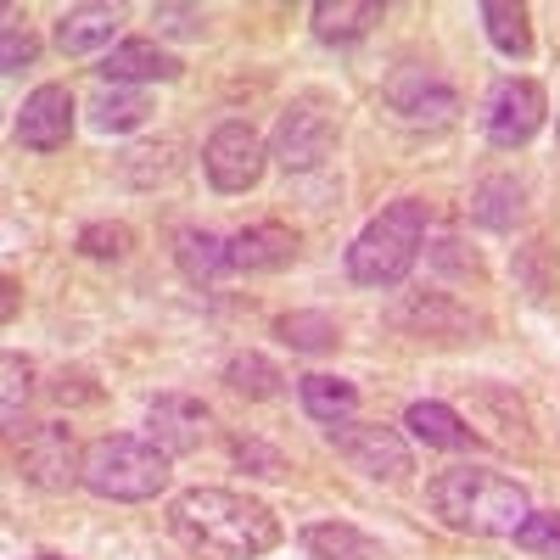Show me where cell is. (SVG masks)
I'll return each mask as SVG.
<instances>
[{
  "instance_id": "cell-11",
  "label": "cell",
  "mask_w": 560,
  "mask_h": 560,
  "mask_svg": "<svg viewBox=\"0 0 560 560\" xmlns=\"http://www.w3.org/2000/svg\"><path fill=\"white\" fill-rule=\"evenodd\" d=\"M147 438L174 459V454H197L213 438V409L191 393H163L147 404Z\"/></svg>"
},
{
  "instance_id": "cell-20",
  "label": "cell",
  "mask_w": 560,
  "mask_h": 560,
  "mask_svg": "<svg viewBox=\"0 0 560 560\" xmlns=\"http://www.w3.org/2000/svg\"><path fill=\"white\" fill-rule=\"evenodd\" d=\"M174 258H179V275L185 280H197V287H213L219 275H230V242L213 236V230H179V242H174Z\"/></svg>"
},
{
  "instance_id": "cell-27",
  "label": "cell",
  "mask_w": 560,
  "mask_h": 560,
  "mask_svg": "<svg viewBox=\"0 0 560 560\" xmlns=\"http://www.w3.org/2000/svg\"><path fill=\"white\" fill-rule=\"evenodd\" d=\"M28 398H34V370H28V359L7 353L0 359V420H7V432H23Z\"/></svg>"
},
{
  "instance_id": "cell-10",
  "label": "cell",
  "mask_w": 560,
  "mask_h": 560,
  "mask_svg": "<svg viewBox=\"0 0 560 560\" xmlns=\"http://www.w3.org/2000/svg\"><path fill=\"white\" fill-rule=\"evenodd\" d=\"M387 107H393L409 129H448V124L459 118L454 84H448L443 73H432V68H420V62H409V68H398V73L387 79Z\"/></svg>"
},
{
  "instance_id": "cell-17",
  "label": "cell",
  "mask_w": 560,
  "mask_h": 560,
  "mask_svg": "<svg viewBox=\"0 0 560 560\" xmlns=\"http://www.w3.org/2000/svg\"><path fill=\"white\" fill-rule=\"evenodd\" d=\"M308 23H314V39L325 45H353L382 23V0H314Z\"/></svg>"
},
{
  "instance_id": "cell-22",
  "label": "cell",
  "mask_w": 560,
  "mask_h": 560,
  "mask_svg": "<svg viewBox=\"0 0 560 560\" xmlns=\"http://www.w3.org/2000/svg\"><path fill=\"white\" fill-rule=\"evenodd\" d=\"M482 28H488L499 57H510V62L533 57V12L516 7V0H488V7H482Z\"/></svg>"
},
{
  "instance_id": "cell-7",
  "label": "cell",
  "mask_w": 560,
  "mask_h": 560,
  "mask_svg": "<svg viewBox=\"0 0 560 560\" xmlns=\"http://www.w3.org/2000/svg\"><path fill=\"white\" fill-rule=\"evenodd\" d=\"M331 448L353 465L370 482H404L415 471V448L404 443V432L393 427H370V420H342V427H325Z\"/></svg>"
},
{
  "instance_id": "cell-25",
  "label": "cell",
  "mask_w": 560,
  "mask_h": 560,
  "mask_svg": "<svg viewBox=\"0 0 560 560\" xmlns=\"http://www.w3.org/2000/svg\"><path fill=\"white\" fill-rule=\"evenodd\" d=\"M275 337L287 348H298V353H331L342 342V325L331 314H319V308H298V314H280Z\"/></svg>"
},
{
  "instance_id": "cell-5",
  "label": "cell",
  "mask_w": 560,
  "mask_h": 560,
  "mask_svg": "<svg viewBox=\"0 0 560 560\" xmlns=\"http://www.w3.org/2000/svg\"><path fill=\"white\" fill-rule=\"evenodd\" d=\"M331 152H337V118H331V107H325L319 96H298L287 113L275 118L269 163H280L287 174H308Z\"/></svg>"
},
{
  "instance_id": "cell-8",
  "label": "cell",
  "mask_w": 560,
  "mask_h": 560,
  "mask_svg": "<svg viewBox=\"0 0 560 560\" xmlns=\"http://www.w3.org/2000/svg\"><path fill=\"white\" fill-rule=\"evenodd\" d=\"M549 118V96H544V84L538 79H522V73H510L488 90V107H482V129L499 152H516L527 147V140L544 129Z\"/></svg>"
},
{
  "instance_id": "cell-26",
  "label": "cell",
  "mask_w": 560,
  "mask_h": 560,
  "mask_svg": "<svg viewBox=\"0 0 560 560\" xmlns=\"http://www.w3.org/2000/svg\"><path fill=\"white\" fill-rule=\"evenodd\" d=\"M224 387L236 393V398H280L287 393V376H280V364H269L264 353H236L224 364Z\"/></svg>"
},
{
  "instance_id": "cell-14",
  "label": "cell",
  "mask_w": 560,
  "mask_h": 560,
  "mask_svg": "<svg viewBox=\"0 0 560 560\" xmlns=\"http://www.w3.org/2000/svg\"><path fill=\"white\" fill-rule=\"evenodd\" d=\"M292 264H298V230L275 224V219H258L230 236V269L236 275H280Z\"/></svg>"
},
{
  "instance_id": "cell-21",
  "label": "cell",
  "mask_w": 560,
  "mask_h": 560,
  "mask_svg": "<svg viewBox=\"0 0 560 560\" xmlns=\"http://www.w3.org/2000/svg\"><path fill=\"white\" fill-rule=\"evenodd\" d=\"M522 197H527V185H522L516 174H488L477 191H471V219H477L482 230H516Z\"/></svg>"
},
{
  "instance_id": "cell-3",
  "label": "cell",
  "mask_w": 560,
  "mask_h": 560,
  "mask_svg": "<svg viewBox=\"0 0 560 560\" xmlns=\"http://www.w3.org/2000/svg\"><path fill=\"white\" fill-rule=\"evenodd\" d=\"M420 247H427V202H393L382 208L359 230V242L348 247V275L353 287H376V292H393L409 280V269L420 264Z\"/></svg>"
},
{
  "instance_id": "cell-9",
  "label": "cell",
  "mask_w": 560,
  "mask_h": 560,
  "mask_svg": "<svg viewBox=\"0 0 560 560\" xmlns=\"http://www.w3.org/2000/svg\"><path fill=\"white\" fill-rule=\"evenodd\" d=\"M18 471L28 488L39 493H68V488H84V448L73 438V427L51 420V427H34L18 448Z\"/></svg>"
},
{
  "instance_id": "cell-31",
  "label": "cell",
  "mask_w": 560,
  "mask_h": 560,
  "mask_svg": "<svg viewBox=\"0 0 560 560\" xmlns=\"http://www.w3.org/2000/svg\"><path fill=\"white\" fill-rule=\"evenodd\" d=\"M236 465H247V471H258V477H280V471H287L280 448H269L258 438H236Z\"/></svg>"
},
{
  "instance_id": "cell-2",
  "label": "cell",
  "mask_w": 560,
  "mask_h": 560,
  "mask_svg": "<svg viewBox=\"0 0 560 560\" xmlns=\"http://www.w3.org/2000/svg\"><path fill=\"white\" fill-rule=\"evenodd\" d=\"M427 504H432V516L443 527L471 533V538H516L533 516L527 488L499 477V471H482V465H459V471L432 477Z\"/></svg>"
},
{
  "instance_id": "cell-18",
  "label": "cell",
  "mask_w": 560,
  "mask_h": 560,
  "mask_svg": "<svg viewBox=\"0 0 560 560\" xmlns=\"http://www.w3.org/2000/svg\"><path fill=\"white\" fill-rule=\"evenodd\" d=\"M404 427H409V438H415V443H427V448H448V454L477 443V432L465 427V420H459L448 404H438V398L409 404V409H404Z\"/></svg>"
},
{
  "instance_id": "cell-16",
  "label": "cell",
  "mask_w": 560,
  "mask_h": 560,
  "mask_svg": "<svg viewBox=\"0 0 560 560\" xmlns=\"http://www.w3.org/2000/svg\"><path fill=\"white\" fill-rule=\"evenodd\" d=\"M398 325L415 337H443V342H477L471 331H482V319H471L454 298H409L398 308Z\"/></svg>"
},
{
  "instance_id": "cell-24",
  "label": "cell",
  "mask_w": 560,
  "mask_h": 560,
  "mask_svg": "<svg viewBox=\"0 0 560 560\" xmlns=\"http://www.w3.org/2000/svg\"><path fill=\"white\" fill-rule=\"evenodd\" d=\"M147 113H152L147 90H129V84H107L102 96L90 102V124H96L102 135H129V129L147 124Z\"/></svg>"
},
{
  "instance_id": "cell-23",
  "label": "cell",
  "mask_w": 560,
  "mask_h": 560,
  "mask_svg": "<svg viewBox=\"0 0 560 560\" xmlns=\"http://www.w3.org/2000/svg\"><path fill=\"white\" fill-rule=\"evenodd\" d=\"M298 398L319 427H342V420H353V409H359V387L342 382V376H303Z\"/></svg>"
},
{
  "instance_id": "cell-12",
  "label": "cell",
  "mask_w": 560,
  "mask_h": 560,
  "mask_svg": "<svg viewBox=\"0 0 560 560\" xmlns=\"http://www.w3.org/2000/svg\"><path fill=\"white\" fill-rule=\"evenodd\" d=\"M73 113H79V102L68 84H39L18 107V140L28 152H62L73 135Z\"/></svg>"
},
{
  "instance_id": "cell-6",
  "label": "cell",
  "mask_w": 560,
  "mask_h": 560,
  "mask_svg": "<svg viewBox=\"0 0 560 560\" xmlns=\"http://www.w3.org/2000/svg\"><path fill=\"white\" fill-rule=\"evenodd\" d=\"M264 168H269V140H264L253 124L224 118V124L208 135V147H202V174H208L213 191L242 197V191H253V185L264 179Z\"/></svg>"
},
{
  "instance_id": "cell-33",
  "label": "cell",
  "mask_w": 560,
  "mask_h": 560,
  "mask_svg": "<svg viewBox=\"0 0 560 560\" xmlns=\"http://www.w3.org/2000/svg\"><path fill=\"white\" fill-rule=\"evenodd\" d=\"M39 560H62V555H39Z\"/></svg>"
},
{
  "instance_id": "cell-32",
  "label": "cell",
  "mask_w": 560,
  "mask_h": 560,
  "mask_svg": "<svg viewBox=\"0 0 560 560\" xmlns=\"http://www.w3.org/2000/svg\"><path fill=\"white\" fill-rule=\"evenodd\" d=\"M34 57H39L34 34H28V28H18V18H12V23H7V39H0V62H7V73H23Z\"/></svg>"
},
{
  "instance_id": "cell-15",
  "label": "cell",
  "mask_w": 560,
  "mask_h": 560,
  "mask_svg": "<svg viewBox=\"0 0 560 560\" xmlns=\"http://www.w3.org/2000/svg\"><path fill=\"white\" fill-rule=\"evenodd\" d=\"M124 28V7H107V0H90V7H68L57 18V51L62 57H90V51H113Z\"/></svg>"
},
{
  "instance_id": "cell-29",
  "label": "cell",
  "mask_w": 560,
  "mask_h": 560,
  "mask_svg": "<svg viewBox=\"0 0 560 560\" xmlns=\"http://www.w3.org/2000/svg\"><path fill=\"white\" fill-rule=\"evenodd\" d=\"M516 544L527 555H544V560H560V510H533L527 527L516 533Z\"/></svg>"
},
{
  "instance_id": "cell-30",
  "label": "cell",
  "mask_w": 560,
  "mask_h": 560,
  "mask_svg": "<svg viewBox=\"0 0 560 560\" xmlns=\"http://www.w3.org/2000/svg\"><path fill=\"white\" fill-rule=\"evenodd\" d=\"M152 23H158V34H174V39H202V28H208V12L202 7H163L152 12Z\"/></svg>"
},
{
  "instance_id": "cell-19",
  "label": "cell",
  "mask_w": 560,
  "mask_h": 560,
  "mask_svg": "<svg viewBox=\"0 0 560 560\" xmlns=\"http://www.w3.org/2000/svg\"><path fill=\"white\" fill-rule=\"evenodd\" d=\"M303 549H308V560H387V549L376 538L348 527V522H314V527H303Z\"/></svg>"
},
{
  "instance_id": "cell-4",
  "label": "cell",
  "mask_w": 560,
  "mask_h": 560,
  "mask_svg": "<svg viewBox=\"0 0 560 560\" xmlns=\"http://www.w3.org/2000/svg\"><path fill=\"white\" fill-rule=\"evenodd\" d=\"M84 488L96 499H118V504L158 499L168 488V454L152 438H135V432L96 438L84 448Z\"/></svg>"
},
{
  "instance_id": "cell-1",
  "label": "cell",
  "mask_w": 560,
  "mask_h": 560,
  "mask_svg": "<svg viewBox=\"0 0 560 560\" xmlns=\"http://www.w3.org/2000/svg\"><path fill=\"white\" fill-rule=\"evenodd\" d=\"M168 527L202 560H258L280 544L275 510L230 488H185L168 504Z\"/></svg>"
},
{
  "instance_id": "cell-13",
  "label": "cell",
  "mask_w": 560,
  "mask_h": 560,
  "mask_svg": "<svg viewBox=\"0 0 560 560\" xmlns=\"http://www.w3.org/2000/svg\"><path fill=\"white\" fill-rule=\"evenodd\" d=\"M179 73H185V62H179L174 51H163L158 39H147V34L118 39L113 51L102 57V79H107V84H129V90L168 84V79H179Z\"/></svg>"
},
{
  "instance_id": "cell-28",
  "label": "cell",
  "mask_w": 560,
  "mask_h": 560,
  "mask_svg": "<svg viewBox=\"0 0 560 560\" xmlns=\"http://www.w3.org/2000/svg\"><path fill=\"white\" fill-rule=\"evenodd\" d=\"M79 253L84 258H129L135 253V230L118 224V219H96L79 230Z\"/></svg>"
}]
</instances>
